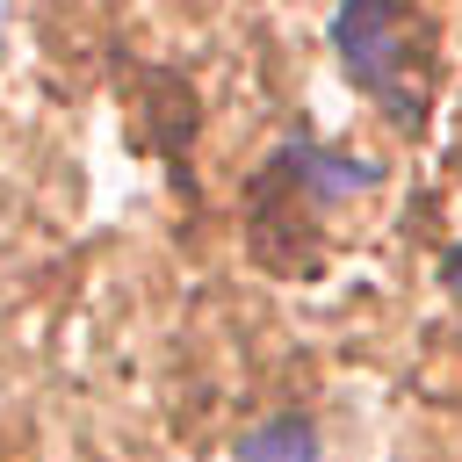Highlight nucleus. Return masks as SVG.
Returning a JSON list of instances; mask_svg holds the SVG:
<instances>
[{
  "instance_id": "obj_1",
  "label": "nucleus",
  "mask_w": 462,
  "mask_h": 462,
  "mask_svg": "<svg viewBox=\"0 0 462 462\" xmlns=\"http://www.w3.org/2000/svg\"><path fill=\"white\" fill-rule=\"evenodd\" d=\"M332 51L361 94H375L397 116H419V43L404 0H339L332 7Z\"/></svg>"
},
{
  "instance_id": "obj_2",
  "label": "nucleus",
  "mask_w": 462,
  "mask_h": 462,
  "mask_svg": "<svg viewBox=\"0 0 462 462\" xmlns=\"http://www.w3.org/2000/svg\"><path fill=\"white\" fill-rule=\"evenodd\" d=\"M318 455L325 448H318V426L303 411H274L267 426H253L238 440V462H318Z\"/></svg>"
},
{
  "instance_id": "obj_3",
  "label": "nucleus",
  "mask_w": 462,
  "mask_h": 462,
  "mask_svg": "<svg viewBox=\"0 0 462 462\" xmlns=\"http://www.w3.org/2000/svg\"><path fill=\"white\" fill-rule=\"evenodd\" d=\"M448 289L462 296V253H448Z\"/></svg>"
},
{
  "instance_id": "obj_4",
  "label": "nucleus",
  "mask_w": 462,
  "mask_h": 462,
  "mask_svg": "<svg viewBox=\"0 0 462 462\" xmlns=\"http://www.w3.org/2000/svg\"><path fill=\"white\" fill-rule=\"evenodd\" d=\"M0 22H7V0H0Z\"/></svg>"
}]
</instances>
